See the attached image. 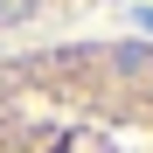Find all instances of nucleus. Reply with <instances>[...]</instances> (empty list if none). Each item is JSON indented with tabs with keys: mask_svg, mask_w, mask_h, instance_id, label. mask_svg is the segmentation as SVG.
<instances>
[{
	"mask_svg": "<svg viewBox=\"0 0 153 153\" xmlns=\"http://www.w3.org/2000/svg\"><path fill=\"white\" fill-rule=\"evenodd\" d=\"M0 153H153V42L0 56Z\"/></svg>",
	"mask_w": 153,
	"mask_h": 153,
	"instance_id": "f257e3e1",
	"label": "nucleus"
},
{
	"mask_svg": "<svg viewBox=\"0 0 153 153\" xmlns=\"http://www.w3.org/2000/svg\"><path fill=\"white\" fill-rule=\"evenodd\" d=\"M76 7H91V0H0V42L7 35H35L49 21H70Z\"/></svg>",
	"mask_w": 153,
	"mask_h": 153,
	"instance_id": "f03ea898",
	"label": "nucleus"
}]
</instances>
